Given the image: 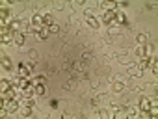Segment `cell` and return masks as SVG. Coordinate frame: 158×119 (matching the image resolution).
Listing matches in <instances>:
<instances>
[{
  "label": "cell",
  "instance_id": "cell-1",
  "mask_svg": "<svg viewBox=\"0 0 158 119\" xmlns=\"http://www.w3.org/2000/svg\"><path fill=\"white\" fill-rule=\"evenodd\" d=\"M32 71H34V65H32V64H28V62H24V64H21V65H19V76L28 78V76H32Z\"/></svg>",
  "mask_w": 158,
  "mask_h": 119
},
{
  "label": "cell",
  "instance_id": "cell-2",
  "mask_svg": "<svg viewBox=\"0 0 158 119\" xmlns=\"http://www.w3.org/2000/svg\"><path fill=\"white\" fill-rule=\"evenodd\" d=\"M0 21H2V26H8L11 23V10L10 8H2V10H0Z\"/></svg>",
  "mask_w": 158,
  "mask_h": 119
},
{
  "label": "cell",
  "instance_id": "cell-3",
  "mask_svg": "<svg viewBox=\"0 0 158 119\" xmlns=\"http://www.w3.org/2000/svg\"><path fill=\"white\" fill-rule=\"evenodd\" d=\"M138 106H139V110H141V112H147V110H151V106H152V101H151V99H147V97H139V101H138Z\"/></svg>",
  "mask_w": 158,
  "mask_h": 119
},
{
  "label": "cell",
  "instance_id": "cell-4",
  "mask_svg": "<svg viewBox=\"0 0 158 119\" xmlns=\"http://www.w3.org/2000/svg\"><path fill=\"white\" fill-rule=\"evenodd\" d=\"M32 24H34V26H37V28L45 26V15H41V13L32 15Z\"/></svg>",
  "mask_w": 158,
  "mask_h": 119
},
{
  "label": "cell",
  "instance_id": "cell-5",
  "mask_svg": "<svg viewBox=\"0 0 158 119\" xmlns=\"http://www.w3.org/2000/svg\"><path fill=\"white\" fill-rule=\"evenodd\" d=\"M101 8H102L104 11H115L117 4H115V2H112V0H102V2H101Z\"/></svg>",
  "mask_w": 158,
  "mask_h": 119
},
{
  "label": "cell",
  "instance_id": "cell-6",
  "mask_svg": "<svg viewBox=\"0 0 158 119\" xmlns=\"http://www.w3.org/2000/svg\"><path fill=\"white\" fill-rule=\"evenodd\" d=\"M114 19H115V11H104L102 21H104L108 26H110V24H112V26H115V24H114Z\"/></svg>",
  "mask_w": 158,
  "mask_h": 119
},
{
  "label": "cell",
  "instance_id": "cell-7",
  "mask_svg": "<svg viewBox=\"0 0 158 119\" xmlns=\"http://www.w3.org/2000/svg\"><path fill=\"white\" fill-rule=\"evenodd\" d=\"M6 110H8V113H13V112H17V110H19V99H11V101H8V106H6Z\"/></svg>",
  "mask_w": 158,
  "mask_h": 119
},
{
  "label": "cell",
  "instance_id": "cell-8",
  "mask_svg": "<svg viewBox=\"0 0 158 119\" xmlns=\"http://www.w3.org/2000/svg\"><path fill=\"white\" fill-rule=\"evenodd\" d=\"M24 41H26V35H24L23 32H17V34H13V43H15V45L23 47V45H24Z\"/></svg>",
  "mask_w": 158,
  "mask_h": 119
},
{
  "label": "cell",
  "instance_id": "cell-9",
  "mask_svg": "<svg viewBox=\"0 0 158 119\" xmlns=\"http://www.w3.org/2000/svg\"><path fill=\"white\" fill-rule=\"evenodd\" d=\"M141 73H143V69H139L136 64H130L128 65V75L130 76H141Z\"/></svg>",
  "mask_w": 158,
  "mask_h": 119
},
{
  "label": "cell",
  "instance_id": "cell-10",
  "mask_svg": "<svg viewBox=\"0 0 158 119\" xmlns=\"http://www.w3.org/2000/svg\"><path fill=\"white\" fill-rule=\"evenodd\" d=\"M114 24H127V15L123 11H115V19H114Z\"/></svg>",
  "mask_w": 158,
  "mask_h": 119
},
{
  "label": "cell",
  "instance_id": "cell-11",
  "mask_svg": "<svg viewBox=\"0 0 158 119\" xmlns=\"http://www.w3.org/2000/svg\"><path fill=\"white\" fill-rule=\"evenodd\" d=\"M21 24H23V23H21L19 19H13V21H11V23L8 24V28H10V32H13V34H17V32L21 30Z\"/></svg>",
  "mask_w": 158,
  "mask_h": 119
},
{
  "label": "cell",
  "instance_id": "cell-12",
  "mask_svg": "<svg viewBox=\"0 0 158 119\" xmlns=\"http://www.w3.org/2000/svg\"><path fill=\"white\" fill-rule=\"evenodd\" d=\"M48 35H50V28H48L47 24H45V26H41V28H39V32H37V37H39V39H47Z\"/></svg>",
  "mask_w": 158,
  "mask_h": 119
},
{
  "label": "cell",
  "instance_id": "cell-13",
  "mask_svg": "<svg viewBox=\"0 0 158 119\" xmlns=\"http://www.w3.org/2000/svg\"><path fill=\"white\" fill-rule=\"evenodd\" d=\"M86 23H88V26H89V28H95V30L101 26L99 19H95V17H86Z\"/></svg>",
  "mask_w": 158,
  "mask_h": 119
},
{
  "label": "cell",
  "instance_id": "cell-14",
  "mask_svg": "<svg viewBox=\"0 0 158 119\" xmlns=\"http://www.w3.org/2000/svg\"><path fill=\"white\" fill-rule=\"evenodd\" d=\"M136 41H138L139 45H145V43H149V35H147L145 32H139V34L136 35Z\"/></svg>",
  "mask_w": 158,
  "mask_h": 119
},
{
  "label": "cell",
  "instance_id": "cell-15",
  "mask_svg": "<svg viewBox=\"0 0 158 119\" xmlns=\"http://www.w3.org/2000/svg\"><path fill=\"white\" fill-rule=\"evenodd\" d=\"M134 54L141 60V58H145V45H138L136 47V50H134Z\"/></svg>",
  "mask_w": 158,
  "mask_h": 119
},
{
  "label": "cell",
  "instance_id": "cell-16",
  "mask_svg": "<svg viewBox=\"0 0 158 119\" xmlns=\"http://www.w3.org/2000/svg\"><path fill=\"white\" fill-rule=\"evenodd\" d=\"M123 89H125V84H123V82H119V80L114 82V86H112V91H114V93H121Z\"/></svg>",
  "mask_w": 158,
  "mask_h": 119
},
{
  "label": "cell",
  "instance_id": "cell-17",
  "mask_svg": "<svg viewBox=\"0 0 158 119\" xmlns=\"http://www.w3.org/2000/svg\"><path fill=\"white\" fill-rule=\"evenodd\" d=\"M21 113H23L24 117H32L34 110H32V106H23V108H21Z\"/></svg>",
  "mask_w": 158,
  "mask_h": 119
},
{
  "label": "cell",
  "instance_id": "cell-18",
  "mask_svg": "<svg viewBox=\"0 0 158 119\" xmlns=\"http://www.w3.org/2000/svg\"><path fill=\"white\" fill-rule=\"evenodd\" d=\"M24 32H26V34H35V35H37V32H39V28H37V26H34V24L30 23V24L26 26V30H24Z\"/></svg>",
  "mask_w": 158,
  "mask_h": 119
},
{
  "label": "cell",
  "instance_id": "cell-19",
  "mask_svg": "<svg viewBox=\"0 0 158 119\" xmlns=\"http://www.w3.org/2000/svg\"><path fill=\"white\" fill-rule=\"evenodd\" d=\"M11 67V60L8 56H2V69H10Z\"/></svg>",
  "mask_w": 158,
  "mask_h": 119
},
{
  "label": "cell",
  "instance_id": "cell-20",
  "mask_svg": "<svg viewBox=\"0 0 158 119\" xmlns=\"http://www.w3.org/2000/svg\"><path fill=\"white\" fill-rule=\"evenodd\" d=\"M35 86V95H43L45 93V84H34Z\"/></svg>",
  "mask_w": 158,
  "mask_h": 119
},
{
  "label": "cell",
  "instance_id": "cell-21",
  "mask_svg": "<svg viewBox=\"0 0 158 119\" xmlns=\"http://www.w3.org/2000/svg\"><path fill=\"white\" fill-rule=\"evenodd\" d=\"M99 117H102V119H108V117H112V113H110V110H99V113H97Z\"/></svg>",
  "mask_w": 158,
  "mask_h": 119
},
{
  "label": "cell",
  "instance_id": "cell-22",
  "mask_svg": "<svg viewBox=\"0 0 158 119\" xmlns=\"http://www.w3.org/2000/svg\"><path fill=\"white\" fill-rule=\"evenodd\" d=\"M45 24H47V26H50V24H54V17H52L50 13H45Z\"/></svg>",
  "mask_w": 158,
  "mask_h": 119
},
{
  "label": "cell",
  "instance_id": "cell-23",
  "mask_svg": "<svg viewBox=\"0 0 158 119\" xmlns=\"http://www.w3.org/2000/svg\"><path fill=\"white\" fill-rule=\"evenodd\" d=\"M45 80H47V76H35V80H34V84H45Z\"/></svg>",
  "mask_w": 158,
  "mask_h": 119
},
{
  "label": "cell",
  "instance_id": "cell-24",
  "mask_svg": "<svg viewBox=\"0 0 158 119\" xmlns=\"http://www.w3.org/2000/svg\"><path fill=\"white\" fill-rule=\"evenodd\" d=\"M127 115H128V117H136V115H138V110H136V108H128Z\"/></svg>",
  "mask_w": 158,
  "mask_h": 119
},
{
  "label": "cell",
  "instance_id": "cell-25",
  "mask_svg": "<svg viewBox=\"0 0 158 119\" xmlns=\"http://www.w3.org/2000/svg\"><path fill=\"white\" fill-rule=\"evenodd\" d=\"M93 13H95V11H93L91 8H86V10H84V15H86V17H93Z\"/></svg>",
  "mask_w": 158,
  "mask_h": 119
},
{
  "label": "cell",
  "instance_id": "cell-26",
  "mask_svg": "<svg viewBox=\"0 0 158 119\" xmlns=\"http://www.w3.org/2000/svg\"><path fill=\"white\" fill-rule=\"evenodd\" d=\"M74 84H76V80H74V78H71V80L65 84V88H67V89H71V88H74Z\"/></svg>",
  "mask_w": 158,
  "mask_h": 119
},
{
  "label": "cell",
  "instance_id": "cell-27",
  "mask_svg": "<svg viewBox=\"0 0 158 119\" xmlns=\"http://www.w3.org/2000/svg\"><path fill=\"white\" fill-rule=\"evenodd\" d=\"M48 28H50V34H56V32L60 30V26H58V24H50Z\"/></svg>",
  "mask_w": 158,
  "mask_h": 119
},
{
  "label": "cell",
  "instance_id": "cell-28",
  "mask_svg": "<svg viewBox=\"0 0 158 119\" xmlns=\"http://www.w3.org/2000/svg\"><path fill=\"white\" fill-rule=\"evenodd\" d=\"M119 30H115V26H112V28H108V34H112V35H115Z\"/></svg>",
  "mask_w": 158,
  "mask_h": 119
},
{
  "label": "cell",
  "instance_id": "cell-29",
  "mask_svg": "<svg viewBox=\"0 0 158 119\" xmlns=\"http://www.w3.org/2000/svg\"><path fill=\"white\" fill-rule=\"evenodd\" d=\"M30 58H34V60H35V58H37V52H35V50H30Z\"/></svg>",
  "mask_w": 158,
  "mask_h": 119
},
{
  "label": "cell",
  "instance_id": "cell-30",
  "mask_svg": "<svg viewBox=\"0 0 158 119\" xmlns=\"http://www.w3.org/2000/svg\"><path fill=\"white\" fill-rule=\"evenodd\" d=\"M119 6H121V8H127V6H128V2H127V0H123V2H119Z\"/></svg>",
  "mask_w": 158,
  "mask_h": 119
},
{
  "label": "cell",
  "instance_id": "cell-31",
  "mask_svg": "<svg viewBox=\"0 0 158 119\" xmlns=\"http://www.w3.org/2000/svg\"><path fill=\"white\" fill-rule=\"evenodd\" d=\"M50 106H52V108H56V106H58V101H56V99H54V101H50Z\"/></svg>",
  "mask_w": 158,
  "mask_h": 119
}]
</instances>
